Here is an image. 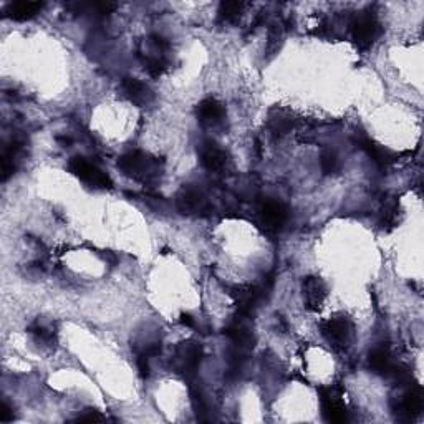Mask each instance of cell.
Instances as JSON below:
<instances>
[{
  "mask_svg": "<svg viewBox=\"0 0 424 424\" xmlns=\"http://www.w3.org/2000/svg\"><path fill=\"white\" fill-rule=\"evenodd\" d=\"M320 166L325 175H335L340 169V159L333 151H324L320 156Z\"/></svg>",
  "mask_w": 424,
  "mask_h": 424,
  "instance_id": "cell-26",
  "label": "cell"
},
{
  "mask_svg": "<svg viewBox=\"0 0 424 424\" xmlns=\"http://www.w3.org/2000/svg\"><path fill=\"white\" fill-rule=\"evenodd\" d=\"M231 295L237 305L239 315L249 318L257 308V303L265 297V292L262 285H240L236 287Z\"/></svg>",
  "mask_w": 424,
  "mask_h": 424,
  "instance_id": "cell-6",
  "label": "cell"
},
{
  "mask_svg": "<svg viewBox=\"0 0 424 424\" xmlns=\"http://www.w3.org/2000/svg\"><path fill=\"white\" fill-rule=\"evenodd\" d=\"M106 416L100 413V411L96 409H87L83 414H80L78 418H76V421H83V423H96V421H106Z\"/></svg>",
  "mask_w": 424,
  "mask_h": 424,
  "instance_id": "cell-28",
  "label": "cell"
},
{
  "mask_svg": "<svg viewBox=\"0 0 424 424\" xmlns=\"http://www.w3.org/2000/svg\"><path fill=\"white\" fill-rule=\"evenodd\" d=\"M258 214H260V220L265 229H269V231H281L288 220V207L281 201L269 199V201L262 202Z\"/></svg>",
  "mask_w": 424,
  "mask_h": 424,
  "instance_id": "cell-8",
  "label": "cell"
},
{
  "mask_svg": "<svg viewBox=\"0 0 424 424\" xmlns=\"http://www.w3.org/2000/svg\"><path fill=\"white\" fill-rule=\"evenodd\" d=\"M24 143L20 139H12L10 143L7 144L6 150H3L2 154V181H7L8 177L14 175L15 171V159L19 156V152L22 151Z\"/></svg>",
  "mask_w": 424,
  "mask_h": 424,
  "instance_id": "cell-19",
  "label": "cell"
},
{
  "mask_svg": "<svg viewBox=\"0 0 424 424\" xmlns=\"http://www.w3.org/2000/svg\"><path fill=\"white\" fill-rule=\"evenodd\" d=\"M201 163L209 173H222L229 166V154L219 144L206 141L201 144Z\"/></svg>",
  "mask_w": 424,
  "mask_h": 424,
  "instance_id": "cell-10",
  "label": "cell"
},
{
  "mask_svg": "<svg viewBox=\"0 0 424 424\" xmlns=\"http://www.w3.org/2000/svg\"><path fill=\"white\" fill-rule=\"evenodd\" d=\"M0 421L2 423L14 421V411H12V408L7 405L6 401H3L2 406H0Z\"/></svg>",
  "mask_w": 424,
  "mask_h": 424,
  "instance_id": "cell-29",
  "label": "cell"
},
{
  "mask_svg": "<svg viewBox=\"0 0 424 424\" xmlns=\"http://www.w3.org/2000/svg\"><path fill=\"white\" fill-rule=\"evenodd\" d=\"M118 168L125 176L133 177L134 181L144 182V184H150V182L159 177L161 169H163V161L152 158V156L143 151H130L118 159Z\"/></svg>",
  "mask_w": 424,
  "mask_h": 424,
  "instance_id": "cell-1",
  "label": "cell"
},
{
  "mask_svg": "<svg viewBox=\"0 0 424 424\" xmlns=\"http://www.w3.org/2000/svg\"><path fill=\"white\" fill-rule=\"evenodd\" d=\"M28 333H30L37 342L45 343V345H52L55 342V333L42 324H33L28 326Z\"/></svg>",
  "mask_w": 424,
  "mask_h": 424,
  "instance_id": "cell-25",
  "label": "cell"
},
{
  "mask_svg": "<svg viewBox=\"0 0 424 424\" xmlns=\"http://www.w3.org/2000/svg\"><path fill=\"white\" fill-rule=\"evenodd\" d=\"M326 299V285L320 277L310 275L303 281V302L307 310L318 312Z\"/></svg>",
  "mask_w": 424,
  "mask_h": 424,
  "instance_id": "cell-12",
  "label": "cell"
},
{
  "mask_svg": "<svg viewBox=\"0 0 424 424\" xmlns=\"http://www.w3.org/2000/svg\"><path fill=\"white\" fill-rule=\"evenodd\" d=\"M179 321H181V324H182V325H184V326H191V328H193V326H194V325H196V324H194V318H193V317H191V315H189V313H181V317H179Z\"/></svg>",
  "mask_w": 424,
  "mask_h": 424,
  "instance_id": "cell-31",
  "label": "cell"
},
{
  "mask_svg": "<svg viewBox=\"0 0 424 424\" xmlns=\"http://www.w3.org/2000/svg\"><path fill=\"white\" fill-rule=\"evenodd\" d=\"M123 95L128 98L131 103L138 106H146L152 101V91L146 83L139 82L138 78H125L121 82Z\"/></svg>",
  "mask_w": 424,
  "mask_h": 424,
  "instance_id": "cell-14",
  "label": "cell"
},
{
  "mask_svg": "<svg viewBox=\"0 0 424 424\" xmlns=\"http://www.w3.org/2000/svg\"><path fill=\"white\" fill-rule=\"evenodd\" d=\"M368 364H370L373 371L383 376L391 375L393 368L396 366V364L391 362V351L385 345H380L371 350L370 356H368Z\"/></svg>",
  "mask_w": 424,
  "mask_h": 424,
  "instance_id": "cell-16",
  "label": "cell"
},
{
  "mask_svg": "<svg viewBox=\"0 0 424 424\" xmlns=\"http://www.w3.org/2000/svg\"><path fill=\"white\" fill-rule=\"evenodd\" d=\"M360 148L366 151V154L370 156V158L381 168H387L388 164L394 163V161H396V158H398V156L394 154L393 151L387 150V148L381 146V144L373 141V139H370V138L360 139Z\"/></svg>",
  "mask_w": 424,
  "mask_h": 424,
  "instance_id": "cell-17",
  "label": "cell"
},
{
  "mask_svg": "<svg viewBox=\"0 0 424 424\" xmlns=\"http://www.w3.org/2000/svg\"><path fill=\"white\" fill-rule=\"evenodd\" d=\"M177 209H179L182 214H204V212L209 211V202L204 194L196 188H191V186H184L177 194Z\"/></svg>",
  "mask_w": 424,
  "mask_h": 424,
  "instance_id": "cell-7",
  "label": "cell"
},
{
  "mask_svg": "<svg viewBox=\"0 0 424 424\" xmlns=\"http://www.w3.org/2000/svg\"><path fill=\"white\" fill-rule=\"evenodd\" d=\"M245 320H247V317L239 315L232 324H229L224 328V333H226V337L232 342L234 346L250 350L254 346V335L250 332L249 325L245 324Z\"/></svg>",
  "mask_w": 424,
  "mask_h": 424,
  "instance_id": "cell-13",
  "label": "cell"
},
{
  "mask_svg": "<svg viewBox=\"0 0 424 424\" xmlns=\"http://www.w3.org/2000/svg\"><path fill=\"white\" fill-rule=\"evenodd\" d=\"M197 118L207 128H219L226 120V108L215 98H206L197 105Z\"/></svg>",
  "mask_w": 424,
  "mask_h": 424,
  "instance_id": "cell-11",
  "label": "cell"
},
{
  "mask_svg": "<svg viewBox=\"0 0 424 424\" xmlns=\"http://www.w3.org/2000/svg\"><path fill=\"white\" fill-rule=\"evenodd\" d=\"M283 37V25L282 24H275L272 25L269 32V42H267V52L272 55L274 52H277L279 46H281Z\"/></svg>",
  "mask_w": 424,
  "mask_h": 424,
  "instance_id": "cell-27",
  "label": "cell"
},
{
  "mask_svg": "<svg viewBox=\"0 0 424 424\" xmlns=\"http://www.w3.org/2000/svg\"><path fill=\"white\" fill-rule=\"evenodd\" d=\"M320 405L321 413H324L326 421L343 423L348 418V411H346L345 405H343L342 398L333 389L320 388Z\"/></svg>",
  "mask_w": 424,
  "mask_h": 424,
  "instance_id": "cell-9",
  "label": "cell"
},
{
  "mask_svg": "<svg viewBox=\"0 0 424 424\" xmlns=\"http://www.w3.org/2000/svg\"><path fill=\"white\" fill-rule=\"evenodd\" d=\"M69 169L71 175L78 177V179H82L83 182H87V184L93 186V188L109 189L113 186L112 177L101 171L98 166L88 163L87 159L82 158V156H75V158H71L69 163Z\"/></svg>",
  "mask_w": 424,
  "mask_h": 424,
  "instance_id": "cell-3",
  "label": "cell"
},
{
  "mask_svg": "<svg viewBox=\"0 0 424 424\" xmlns=\"http://www.w3.org/2000/svg\"><path fill=\"white\" fill-rule=\"evenodd\" d=\"M351 35H353L355 44L362 50L370 48V46L378 40L381 35V24L376 19L373 12H364L358 15L355 22L351 24Z\"/></svg>",
  "mask_w": 424,
  "mask_h": 424,
  "instance_id": "cell-2",
  "label": "cell"
},
{
  "mask_svg": "<svg viewBox=\"0 0 424 424\" xmlns=\"http://www.w3.org/2000/svg\"><path fill=\"white\" fill-rule=\"evenodd\" d=\"M148 360L150 358H148L146 355H139L138 358V370L143 378H148V376H150V363H148Z\"/></svg>",
  "mask_w": 424,
  "mask_h": 424,
  "instance_id": "cell-30",
  "label": "cell"
},
{
  "mask_svg": "<svg viewBox=\"0 0 424 424\" xmlns=\"http://www.w3.org/2000/svg\"><path fill=\"white\" fill-rule=\"evenodd\" d=\"M321 335L337 348H346L353 340V324L346 317L326 318L320 324Z\"/></svg>",
  "mask_w": 424,
  "mask_h": 424,
  "instance_id": "cell-4",
  "label": "cell"
},
{
  "mask_svg": "<svg viewBox=\"0 0 424 424\" xmlns=\"http://www.w3.org/2000/svg\"><path fill=\"white\" fill-rule=\"evenodd\" d=\"M202 360V348L201 345L194 342H184L176 348L175 353V368L177 373H181L186 378H191L196 373L197 366Z\"/></svg>",
  "mask_w": 424,
  "mask_h": 424,
  "instance_id": "cell-5",
  "label": "cell"
},
{
  "mask_svg": "<svg viewBox=\"0 0 424 424\" xmlns=\"http://www.w3.org/2000/svg\"><path fill=\"white\" fill-rule=\"evenodd\" d=\"M398 413L401 414L403 418L406 419H413L421 414L423 411V389L419 385H413L409 387L408 391L405 393L403 400L398 405Z\"/></svg>",
  "mask_w": 424,
  "mask_h": 424,
  "instance_id": "cell-15",
  "label": "cell"
},
{
  "mask_svg": "<svg viewBox=\"0 0 424 424\" xmlns=\"http://www.w3.org/2000/svg\"><path fill=\"white\" fill-rule=\"evenodd\" d=\"M143 63L144 70L151 76H154V78H158V76L168 70V60L163 55H148V57H143Z\"/></svg>",
  "mask_w": 424,
  "mask_h": 424,
  "instance_id": "cell-22",
  "label": "cell"
},
{
  "mask_svg": "<svg viewBox=\"0 0 424 424\" xmlns=\"http://www.w3.org/2000/svg\"><path fill=\"white\" fill-rule=\"evenodd\" d=\"M242 2H222L219 6V20L224 24H234L244 10Z\"/></svg>",
  "mask_w": 424,
  "mask_h": 424,
  "instance_id": "cell-21",
  "label": "cell"
},
{
  "mask_svg": "<svg viewBox=\"0 0 424 424\" xmlns=\"http://www.w3.org/2000/svg\"><path fill=\"white\" fill-rule=\"evenodd\" d=\"M400 222V202L396 199L385 202V206L381 207V218L380 224L385 231H391L398 226Z\"/></svg>",
  "mask_w": 424,
  "mask_h": 424,
  "instance_id": "cell-20",
  "label": "cell"
},
{
  "mask_svg": "<svg viewBox=\"0 0 424 424\" xmlns=\"http://www.w3.org/2000/svg\"><path fill=\"white\" fill-rule=\"evenodd\" d=\"M44 6V2H14L7 7V14L10 19L24 22V20H30L37 14H40Z\"/></svg>",
  "mask_w": 424,
  "mask_h": 424,
  "instance_id": "cell-18",
  "label": "cell"
},
{
  "mask_svg": "<svg viewBox=\"0 0 424 424\" xmlns=\"http://www.w3.org/2000/svg\"><path fill=\"white\" fill-rule=\"evenodd\" d=\"M191 403H193L194 413H196V418L201 419V421H206L209 419V408H207V403L204 394L199 388H191Z\"/></svg>",
  "mask_w": 424,
  "mask_h": 424,
  "instance_id": "cell-23",
  "label": "cell"
},
{
  "mask_svg": "<svg viewBox=\"0 0 424 424\" xmlns=\"http://www.w3.org/2000/svg\"><path fill=\"white\" fill-rule=\"evenodd\" d=\"M295 120H292V116H287V114H279L270 120V130H272L274 134H287L288 131H292L295 128Z\"/></svg>",
  "mask_w": 424,
  "mask_h": 424,
  "instance_id": "cell-24",
  "label": "cell"
}]
</instances>
